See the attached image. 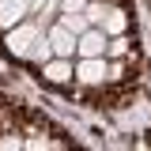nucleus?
Instances as JSON below:
<instances>
[{"label": "nucleus", "mask_w": 151, "mask_h": 151, "mask_svg": "<svg viewBox=\"0 0 151 151\" xmlns=\"http://www.w3.org/2000/svg\"><path fill=\"white\" fill-rule=\"evenodd\" d=\"M106 76H110L106 57H83V60L76 64V79H79V83H102Z\"/></svg>", "instance_id": "nucleus-4"}, {"label": "nucleus", "mask_w": 151, "mask_h": 151, "mask_svg": "<svg viewBox=\"0 0 151 151\" xmlns=\"http://www.w3.org/2000/svg\"><path fill=\"white\" fill-rule=\"evenodd\" d=\"M30 4L34 0H0V30H8L19 19H27L30 15Z\"/></svg>", "instance_id": "nucleus-6"}, {"label": "nucleus", "mask_w": 151, "mask_h": 151, "mask_svg": "<svg viewBox=\"0 0 151 151\" xmlns=\"http://www.w3.org/2000/svg\"><path fill=\"white\" fill-rule=\"evenodd\" d=\"M106 42H110V38L102 34L98 27H87L83 34L76 38V53L79 57H106Z\"/></svg>", "instance_id": "nucleus-2"}, {"label": "nucleus", "mask_w": 151, "mask_h": 151, "mask_svg": "<svg viewBox=\"0 0 151 151\" xmlns=\"http://www.w3.org/2000/svg\"><path fill=\"white\" fill-rule=\"evenodd\" d=\"M106 53H110V57H125V53H129L125 34H113V42H106Z\"/></svg>", "instance_id": "nucleus-10"}, {"label": "nucleus", "mask_w": 151, "mask_h": 151, "mask_svg": "<svg viewBox=\"0 0 151 151\" xmlns=\"http://www.w3.org/2000/svg\"><path fill=\"white\" fill-rule=\"evenodd\" d=\"M60 23H64V27H68V30H72L76 38L83 34V30H87V27H91V23H87V15H83V12H60Z\"/></svg>", "instance_id": "nucleus-9"}, {"label": "nucleus", "mask_w": 151, "mask_h": 151, "mask_svg": "<svg viewBox=\"0 0 151 151\" xmlns=\"http://www.w3.org/2000/svg\"><path fill=\"white\" fill-rule=\"evenodd\" d=\"M125 27H129V19H125V12H121V8H106V12H102V19H98V30H102L106 38L125 34Z\"/></svg>", "instance_id": "nucleus-7"}, {"label": "nucleus", "mask_w": 151, "mask_h": 151, "mask_svg": "<svg viewBox=\"0 0 151 151\" xmlns=\"http://www.w3.org/2000/svg\"><path fill=\"white\" fill-rule=\"evenodd\" d=\"M42 76H45V83H68L76 76L72 57H49V60L42 64Z\"/></svg>", "instance_id": "nucleus-5"}, {"label": "nucleus", "mask_w": 151, "mask_h": 151, "mask_svg": "<svg viewBox=\"0 0 151 151\" xmlns=\"http://www.w3.org/2000/svg\"><path fill=\"white\" fill-rule=\"evenodd\" d=\"M45 38H49V45H53V57H76V34L64 23H53V27L45 30Z\"/></svg>", "instance_id": "nucleus-3"}, {"label": "nucleus", "mask_w": 151, "mask_h": 151, "mask_svg": "<svg viewBox=\"0 0 151 151\" xmlns=\"http://www.w3.org/2000/svg\"><path fill=\"white\" fill-rule=\"evenodd\" d=\"M49 57H53V45H49V38H45V30H42V34H38L34 42H30V49L23 53V60H27V64H38V68H42V64H45Z\"/></svg>", "instance_id": "nucleus-8"}, {"label": "nucleus", "mask_w": 151, "mask_h": 151, "mask_svg": "<svg viewBox=\"0 0 151 151\" xmlns=\"http://www.w3.org/2000/svg\"><path fill=\"white\" fill-rule=\"evenodd\" d=\"M38 34H42V27L27 15V19H19L15 27H8V30H4V45H8V53H12V57L23 60V53L30 49V42H34Z\"/></svg>", "instance_id": "nucleus-1"}, {"label": "nucleus", "mask_w": 151, "mask_h": 151, "mask_svg": "<svg viewBox=\"0 0 151 151\" xmlns=\"http://www.w3.org/2000/svg\"><path fill=\"white\" fill-rule=\"evenodd\" d=\"M23 147V140H0V151H19Z\"/></svg>", "instance_id": "nucleus-11"}]
</instances>
